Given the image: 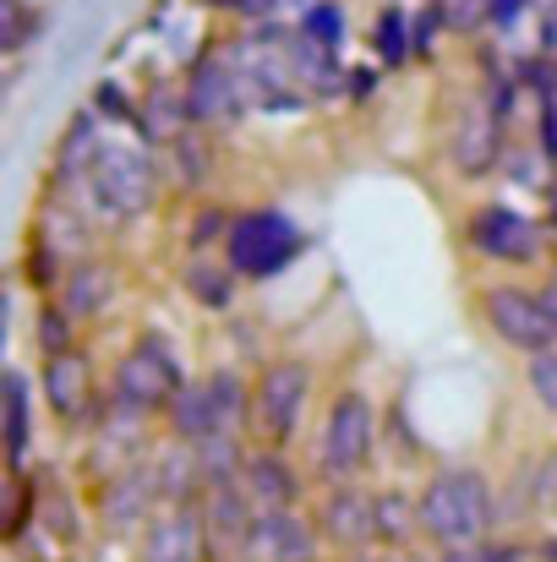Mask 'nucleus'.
<instances>
[{
	"mask_svg": "<svg viewBox=\"0 0 557 562\" xmlns=\"http://www.w3.org/2000/svg\"><path fill=\"white\" fill-rule=\"evenodd\" d=\"M415 514H421V541L443 552H465L492 541L503 508H498V486L487 470L476 464H443L421 481L415 492Z\"/></svg>",
	"mask_w": 557,
	"mask_h": 562,
	"instance_id": "obj_1",
	"label": "nucleus"
},
{
	"mask_svg": "<svg viewBox=\"0 0 557 562\" xmlns=\"http://www.w3.org/2000/svg\"><path fill=\"white\" fill-rule=\"evenodd\" d=\"M377 459V404H371L361 387H339L328 415H323V431H318V481L323 486H345V481H361Z\"/></svg>",
	"mask_w": 557,
	"mask_h": 562,
	"instance_id": "obj_2",
	"label": "nucleus"
},
{
	"mask_svg": "<svg viewBox=\"0 0 557 562\" xmlns=\"http://www.w3.org/2000/svg\"><path fill=\"white\" fill-rule=\"evenodd\" d=\"M312 404V361L301 356H274L252 376V437L268 448H290L296 431L307 426Z\"/></svg>",
	"mask_w": 557,
	"mask_h": 562,
	"instance_id": "obj_3",
	"label": "nucleus"
},
{
	"mask_svg": "<svg viewBox=\"0 0 557 562\" xmlns=\"http://www.w3.org/2000/svg\"><path fill=\"white\" fill-rule=\"evenodd\" d=\"M186 382V367L181 356L159 339V334H143L121 361H115V372H110V398H115V409H132V415H165L170 404H176V393H181Z\"/></svg>",
	"mask_w": 557,
	"mask_h": 562,
	"instance_id": "obj_4",
	"label": "nucleus"
},
{
	"mask_svg": "<svg viewBox=\"0 0 557 562\" xmlns=\"http://www.w3.org/2000/svg\"><path fill=\"white\" fill-rule=\"evenodd\" d=\"M465 246L498 268H542L553 257V229L536 213H520L509 202H481L465 218Z\"/></svg>",
	"mask_w": 557,
	"mask_h": 562,
	"instance_id": "obj_5",
	"label": "nucleus"
},
{
	"mask_svg": "<svg viewBox=\"0 0 557 562\" xmlns=\"http://www.w3.org/2000/svg\"><path fill=\"white\" fill-rule=\"evenodd\" d=\"M307 251V235L296 218H285L279 207H246L235 213L230 235H224V262L241 279H274L285 273L296 257Z\"/></svg>",
	"mask_w": 557,
	"mask_h": 562,
	"instance_id": "obj_6",
	"label": "nucleus"
},
{
	"mask_svg": "<svg viewBox=\"0 0 557 562\" xmlns=\"http://www.w3.org/2000/svg\"><path fill=\"white\" fill-rule=\"evenodd\" d=\"M154 196H159V165H154L148 148H137V143H110V148H99V165H93V176H88V202H93L104 218H115V224L143 218V213L154 207Z\"/></svg>",
	"mask_w": 557,
	"mask_h": 562,
	"instance_id": "obj_7",
	"label": "nucleus"
},
{
	"mask_svg": "<svg viewBox=\"0 0 557 562\" xmlns=\"http://www.w3.org/2000/svg\"><path fill=\"white\" fill-rule=\"evenodd\" d=\"M476 306H481L487 334H492L498 345H509L514 356H525V361L557 345L553 306H547V295L531 290V284H487Z\"/></svg>",
	"mask_w": 557,
	"mask_h": 562,
	"instance_id": "obj_8",
	"label": "nucleus"
},
{
	"mask_svg": "<svg viewBox=\"0 0 557 562\" xmlns=\"http://www.w3.org/2000/svg\"><path fill=\"white\" fill-rule=\"evenodd\" d=\"M38 393H44V409L60 426H99L104 420V415H93V404H99V367H93V356L82 345L44 361Z\"/></svg>",
	"mask_w": 557,
	"mask_h": 562,
	"instance_id": "obj_9",
	"label": "nucleus"
},
{
	"mask_svg": "<svg viewBox=\"0 0 557 562\" xmlns=\"http://www.w3.org/2000/svg\"><path fill=\"white\" fill-rule=\"evenodd\" d=\"M312 519H318L323 541H328V547H339V552L367 558V547H377V497H371L361 481L328 486Z\"/></svg>",
	"mask_w": 557,
	"mask_h": 562,
	"instance_id": "obj_10",
	"label": "nucleus"
},
{
	"mask_svg": "<svg viewBox=\"0 0 557 562\" xmlns=\"http://www.w3.org/2000/svg\"><path fill=\"white\" fill-rule=\"evenodd\" d=\"M323 547H328V541H323L318 519H307L301 508H268V514H257V525H252L246 558L252 562H318Z\"/></svg>",
	"mask_w": 557,
	"mask_h": 562,
	"instance_id": "obj_11",
	"label": "nucleus"
},
{
	"mask_svg": "<svg viewBox=\"0 0 557 562\" xmlns=\"http://www.w3.org/2000/svg\"><path fill=\"white\" fill-rule=\"evenodd\" d=\"M137 562H213L208 530H202V508L197 503H170L154 514V525L137 541Z\"/></svg>",
	"mask_w": 557,
	"mask_h": 562,
	"instance_id": "obj_12",
	"label": "nucleus"
},
{
	"mask_svg": "<svg viewBox=\"0 0 557 562\" xmlns=\"http://www.w3.org/2000/svg\"><path fill=\"white\" fill-rule=\"evenodd\" d=\"M241 492L257 503V514H268V508H301V497H307V475L285 459V448L257 442V448L246 453Z\"/></svg>",
	"mask_w": 557,
	"mask_h": 562,
	"instance_id": "obj_13",
	"label": "nucleus"
},
{
	"mask_svg": "<svg viewBox=\"0 0 557 562\" xmlns=\"http://www.w3.org/2000/svg\"><path fill=\"white\" fill-rule=\"evenodd\" d=\"M154 503H165L159 486H154V470H148V464H143V470H121V475H110V486H104L99 519H104L110 536H132V530H148V525H154V514H159Z\"/></svg>",
	"mask_w": 557,
	"mask_h": 562,
	"instance_id": "obj_14",
	"label": "nucleus"
},
{
	"mask_svg": "<svg viewBox=\"0 0 557 562\" xmlns=\"http://www.w3.org/2000/svg\"><path fill=\"white\" fill-rule=\"evenodd\" d=\"M186 110H191L197 126H219V121H235L246 110V88H241V77H235V66L224 55H213V60H202L191 71Z\"/></svg>",
	"mask_w": 557,
	"mask_h": 562,
	"instance_id": "obj_15",
	"label": "nucleus"
},
{
	"mask_svg": "<svg viewBox=\"0 0 557 562\" xmlns=\"http://www.w3.org/2000/svg\"><path fill=\"white\" fill-rule=\"evenodd\" d=\"M115 290H121V284H115V268L99 262V257H88V262H77V268L60 279V306H66L77 323H93V317L110 312Z\"/></svg>",
	"mask_w": 557,
	"mask_h": 562,
	"instance_id": "obj_16",
	"label": "nucleus"
},
{
	"mask_svg": "<svg viewBox=\"0 0 557 562\" xmlns=\"http://www.w3.org/2000/svg\"><path fill=\"white\" fill-rule=\"evenodd\" d=\"M498 110H487V104H465V115H459V132H454V165L465 170V176H481V170H492L498 165Z\"/></svg>",
	"mask_w": 557,
	"mask_h": 562,
	"instance_id": "obj_17",
	"label": "nucleus"
},
{
	"mask_svg": "<svg viewBox=\"0 0 557 562\" xmlns=\"http://www.w3.org/2000/svg\"><path fill=\"white\" fill-rule=\"evenodd\" d=\"M165 426H170V437L186 442V448H197V442H208V437H224L208 382H186L181 393H176V404L165 409Z\"/></svg>",
	"mask_w": 557,
	"mask_h": 562,
	"instance_id": "obj_18",
	"label": "nucleus"
},
{
	"mask_svg": "<svg viewBox=\"0 0 557 562\" xmlns=\"http://www.w3.org/2000/svg\"><path fill=\"white\" fill-rule=\"evenodd\" d=\"M181 284L202 312H230V306H235V290H241V273H235L230 262L197 251V257L181 268Z\"/></svg>",
	"mask_w": 557,
	"mask_h": 562,
	"instance_id": "obj_19",
	"label": "nucleus"
},
{
	"mask_svg": "<svg viewBox=\"0 0 557 562\" xmlns=\"http://www.w3.org/2000/svg\"><path fill=\"white\" fill-rule=\"evenodd\" d=\"M27 437H33V387L22 372H11L5 376V464H11V475H22V464H27Z\"/></svg>",
	"mask_w": 557,
	"mask_h": 562,
	"instance_id": "obj_20",
	"label": "nucleus"
},
{
	"mask_svg": "<svg viewBox=\"0 0 557 562\" xmlns=\"http://www.w3.org/2000/svg\"><path fill=\"white\" fill-rule=\"evenodd\" d=\"M410 541H421V514H415V497H404V492H377V547L404 552Z\"/></svg>",
	"mask_w": 557,
	"mask_h": 562,
	"instance_id": "obj_21",
	"label": "nucleus"
},
{
	"mask_svg": "<svg viewBox=\"0 0 557 562\" xmlns=\"http://www.w3.org/2000/svg\"><path fill=\"white\" fill-rule=\"evenodd\" d=\"M33 345H38V356L49 361V356H66V350H77V317L60 306V301H49V306H38V328H33Z\"/></svg>",
	"mask_w": 557,
	"mask_h": 562,
	"instance_id": "obj_22",
	"label": "nucleus"
},
{
	"mask_svg": "<svg viewBox=\"0 0 557 562\" xmlns=\"http://www.w3.org/2000/svg\"><path fill=\"white\" fill-rule=\"evenodd\" d=\"M301 38H312L318 49H339V38H345V11H339L334 0H312L307 16H301Z\"/></svg>",
	"mask_w": 557,
	"mask_h": 562,
	"instance_id": "obj_23",
	"label": "nucleus"
},
{
	"mask_svg": "<svg viewBox=\"0 0 557 562\" xmlns=\"http://www.w3.org/2000/svg\"><path fill=\"white\" fill-rule=\"evenodd\" d=\"M525 497H531L536 514H557V448L525 470Z\"/></svg>",
	"mask_w": 557,
	"mask_h": 562,
	"instance_id": "obj_24",
	"label": "nucleus"
},
{
	"mask_svg": "<svg viewBox=\"0 0 557 562\" xmlns=\"http://www.w3.org/2000/svg\"><path fill=\"white\" fill-rule=\"evenodd\" d=\"M377 49H382V60H404L410 55V27H404V11L399 5H388L382 16H377Z\"/></svg>",
	"mask_w": 557,
	"mask_h": 562,
	"instance_id": "obj_25",
	"label": "nucleus"
},
{
	"mask_svg": "<svg viewBox=\"0 0 557 562\" xmlns=\"http://www.w3.org/2000/svg\"><path fill=\"white\" fill-rule=\"evenodd\" d=\"M525 382H531V393H536V398H542V404L557 415V345L525 361Z\"/></svg>",
	"mask_w": 557,
	"mask_h": 562,
	"instance_id": "obj_26",
	"label": "nucleus"
},
{
	"mask_svg": "<svg viewBox=\"0 0 557 562\" xmlns=\"http://www.w3.org/2000/svg\"><path fill=\"white\" fill-rule=\"evenodd\" d=\"M520 5H525V0H492V5H487V16H492V22H514V16H520Z\"/></svg>",
	"mask_w": 557,
	"mask_h": 562,
	"instance_id": "obj_27",
	"label": "nucleus"
},
{
	"mask_svg": "<svg viewBox=\"0 0 557 562\" xmlns=\"http://www.w3.org/2000/svg\"><path fill=\"white\" fill-rule=\"evenodd\" d=\"M536 562H557V530H547V536L536 541Z\"/></svg>",
	"mask_w": 557,
	"mask_h": 562,
	"instance_id": "obj_28",
	"label": "nucleus"
},
{
	"mask_svg": "<svg viewBox=\"0 0 557 562\" xmlns=\"http://www.w3.org/2000/svg\"><path fill=\"white\" fill-rule=\"evenodd\" d=\"M356 562H377V558H356Z\"/></svg>",
	"mask_w": 557,
	"mask_h": 562,
	"instance_id": "obj_29",
	"label": "nucleus"
},
{
	"mask_svg": "<svg viewBox=\"0 0 557 562\" xmlns=\"http://www.w3.org/2000/svg\"><path fill=\"white\" fill-rule=\"evenodd\" d=\"M246 562H252V558H246Z\"/></svg>",
	"mask_w": 557,
	"mask_h": 562,
	"instance_id": "obj_30",
	"label": "nucleus"
}]
</instances>
